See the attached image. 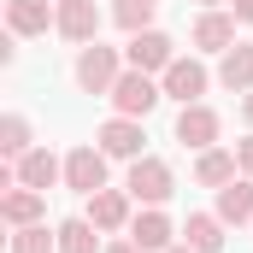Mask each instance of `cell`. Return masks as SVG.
Here are the masks:
<instances>
[{
	"label": "cell",
	"mask_w": 253,
	"mask_h": 253,
	"mask_svg": "<svg viewBox=\"0 0 253 253\" xmlns=\"http://www.w3.org/2000/svg\"><path fill=\"white\" fill-rule=\"evenodd\" d=\"M94 141H100V153H106V159H141L147 129H141V118H124V112H118V118H106V124H100Z\"/></svg>",
	"instance_id": "ba28073f"
},
{
	"label": "cell",
	"mask_w": 253,
	"mask_h": 253,
	"mask_svg": "<svg viewBox=\"0 0 253 253\" xmlns=\"http://www.w3.org/2000/svg\"><path fill=\"white\" fill-rule=\"evenodd\" d=\"M236 24H242V18L224 12V6L200 12V18H194V47H200V53H230V47H236Z\"/></svg>",
	"instance_id": "8fae6325"
},
{
	"label": "cell",
	"mask_w": 253,
	"mask_h": 253,
	"mask_svg": "<svg viewBox=\"0 0 253 253\" xmlns=\"http://www.w3.org/2000/svg\"><path fill=\"white\" fill-rule=\"evenodd\" d=\"M230 12H236L242 24H253V0H230Z\"/></svg>",
	"instance_id": "484cf974"
},
{
	"label": "cell",
	"mask_w": 253,
	"mask_h": 253,
	"mask_svg": "<svg viewBox=\"0 0 253 253\" xmlns=\"http://www.w3.org/2000/svg\"><path fill=\"white\" fill-rule=\"evenodd\" d=\"M12 177L24 183V189H53V183H65V159H53L47 147H30L24 159H12Z\"/></svg>",
	"instance_id": "7c38bea8"
},
{
	"label": "cell",
	"mask_w": 253,
	"mask_h": 253,
	"mask_svg": "<svg viewBox=\"0 0 253 253\" xmlns=\"http://www.w3.org/2000/svg\"><path fill=\"white\" fill-rule=\"evenodd\" d=\"M59 30L65 42H77V47H88V42H100V6L94 0H59Z\"/></svg>",
	"instance_id": "30bf717a"
},
{
	"label": "cell",
	"mask_w": 253,
	"mask_h": 253,
	"mask_svg": "<svg viewBox=\"0 0 253 253\" xmlns=\"http://www.w3.org/2000/svg\"><path fill=\"white\" fill-rule=\"evenodd\" d=\"M141 206H165L171 189H177V177H171V165L165 159H153V153H141V159H129V183H124Z\"/></svg>",
	"instance_id": "7a4b0ae2"
},
{
	"label": "cell",
	"mask_w": 253,
	"mask_h": 253,
	"mask_svg": "<svg viewBox=\"0 0 253 253\" xmlns=\"http://www.w3.org/2000/svg\"><path fill=\"white\" fill-rule=\"evenodd\" d=\"M12 253H59V230H47V224H24V230H12Z\"/></svg>",
	"instance_id": "603a6c76"
},
{
	"label": "cell",
	"mask_w": 253,
	"mask_h": 253,
	"mask_svg": "<svg viewBox=\"0 0 253 253\" xmlns=\"http://www.w3.org/2000/svg\"><path fill=\"white\" fill-rule=\"evenodd\" d=\"M106 253H147V248H141L135 236H118V242H106Z\"/></svg>",
	"instance_id": "d4e9b609"
},
{
	"label": "cell",
	"mask_w": 253,
	"mask_h": 253,
	"mask_svg": "<svg viewBox=\"0 0 253 253\" xmlns=\"http://www.w3.org/2000/svg\"><path fill=\"white\" fill-rule=\"evenodd\" d=\"M218 112L206 106V100H194V106H183L177 112V141L183 147H194V153H206V147H218Z\"/></svg>",
	"instance_id": "9c48e42d"
},
{
	"label": "cell",
	"mask_w": 253,
	"mask_h": 253,
	"mask_svg": "<svg viewBox=\"0 0 253 253\" xmlns=\"http://www.w3.org/2000/svg\"><path fill=\"white\" fill-rule=\"evenodd\" d=\"M124 59H129V71H147V77H165V65L177 59V42H171L165 30H141V36H129Z\"/></svg>",
	"instance_id": "277c9868"
},
{
	"label": "cell",
	"mask_w": 253,
	"mask_h": 253,
	"mask_svg": "<svg viewBox=\"0 0 253 253\" xmlns=\"http://www.w3.org/2000/svg\"><path fill=\"white\" fill-rule=\"evenodd\" d=\"M65 189H77L83 200L106 189V153L100 147H71L65 153Z\"/></svg>",
	"instance_id": "8992f818"
},
{
	"label": "cell",
	"mask_w": 253,
	"mask_h": 253,
	"mask_svg": "<svg viewBox=\"0 0 253 253\" xmlns=\"http://www.w3.org/2000/svg\"><path fill=\"white\" fill-rule=\"evenodd\" d=\"M206 83H212V77H206V65H200V59H183V53L165 65V77H159L165 100H177V106H194V100L206 94Z\"/></svg>",
	"instance_id": "5b68a950"
},
{
	"label": "cell",
	"mask_w": 253,
	"mask_h": 253,
	"mask_svg": "<svg viewBox=\"0 0 253 253\" xmlns=\"http://www.w3.org/2000/svg\"><path fill=\"white\" fill-rule=\"evenodd\" d=\"M129 236L141 242L147 253H165V248H177V224L159 212V206H147V212H135L129 218Z\"/></svg>",
	"instance_id": "9a60e30c"
},
{
	"label": "cell",
	"mask_w": 253,
	"mask_h": 253,
	"mask_svg": "<svg viewBox=\"0 0 253 253\" xmlns=\"http://www.w3.org/2000/svg\"><path fill=\"white\" fill-rule=\"evenodd\" d=\"M218 218L224 224H253V177H236L218 189Z\"/></svg>",
	"instance_id": "d6986e66"
},
{
	"label": "cell",
	"mask_w": 253,
	"mask_h": 253,
	"mask_svg": "<svg viewBox=\"0 0 253 253\" xmlns=\"http://www.w3.org/2000/svg\"><path fill=\"white\" fill-rule=\"evenodd\" d=\"M124 53L118 47H100V42H88V47H77V88L83 94H112V83L124 77Z\"/></svg>",
	"instance_id": "6da1fadb"
},
{
	"label": "cell",
	"mask_w": 253,
	"mask_h": 253,
	"mask_svg": "<svg viewBox=\"0 0 253 253\" xmlns=\"http://www.w3.org/2000/svg\"><path fill=\"white\" fill-rule=\"evenodd\" d=\"M129 200H135L129 189H100V194H88V212H83V218H88L94 230L118 236V230H129V218H135V212H129Z\"/></svg>",
	"instance_id": "52a82bcc"
},
{
	"label": "cell",
	"mask_w": 253,
	"mask_h": 253,
	"mask_svg": "<svg viewBox=\"0 0 253 253\" xmlns=\"http://www.w3.org/2000/svg\"><path fill=\"white\" fill-rule=\"evenodd\" d=\"M236 171H242V159L224 153V147H206V153L194 159V183H200V189H224V183H236Z\"/></svg>",
	"instance_id": "e0dca14e"
},
{
	"label": "cell",
	"mask_w": 253,
	"mask_h": 253,
	"mask_svg": "<svg viewBox=\"0 0 253 253\" xmlns=\"http://www.w3.org/2000/svg\"><path fill=\"white\" fill-rule=\"evenodd\" d=\"M100 236H106V230H94L88 218H65L59 224V253H106Z\"/></svg>",
	"instance_id": "ffe728a7"
},
{
	"label": "cell",
	"mask_w": 253,
	"mask_h": 253,
	"mask_svg": "<svg viewBox=\"0 0 253 253\" xmlns=\"http://www.w3.org/2000/svg\"><path fill=\"white\" fill-rule=\"evenodd\" d=\"M106 100H112V106H118L124 118H147V112H153V106L165 100V88H159V83H153L147 71H124V77L112 83V94H106Z\"/></svg>",
	"instance_id": "3957f363"
},
{
	"label": "cell",
	"mask_w": 253,
	"mask_h": 253,
	"mask_svg": "<svg viewBox=\"0 0 253 253\" xmlns=\"http://www.w3.org/2000/svg\"><path fill=\"white\" fill-rule=\"evenodd\" d=\"M42 212H47V194H42V189H24V183H12V189L0 194V218H6L12 230H24V224H42Z\"/></svg>",
	"instance_id": "5bb4252c"
},
{
	"label": "cell",
	"mask_w": 253,
	"mask_h": 253,
	"mask_svg": "<svg viewBox=\"0 0 253 253\" xmlns=\"http://www.w3.org/2000/svg\"><path fill=\"white\" fill-rule=\"evenodd\" d=\"M47 24H59L53 0H6V30L12 36H47Z\"/></svg>",
	"instance_id": "4fadbf2b"
},
{
	"label": "cell",
	"mask_w": 253,
	"mask_h": 253,
	"mask_svg": "<svg viewBox=\"0 0 253 253\" xmlns=\"http://www.w3.org/2000/svg\"><path fill=\"white\" fill-rule=\"evenodd\" d=\"M153 12H159V0H112V24L129 30V36L153 30Z\"/></svg>",
	"instance_id": "44dd1931"
},
{
	"label": "cell",
	"mask_w": 253,
	"mask_h": 253,
	"mask_svg": "<svg viewBox=\"0 0 253 253\" xmlns=\"http://www.w3.org/2000/svg\"><path fill=\"white\" fill-rule=\"evenodd\" d=\"M218 83L230 94H248L253 88V42H236L230 53H218Z\"/></svg>",
	"instance_id": "2e32d148"
},
{
	"label": "cell",
	"mask_w": 253,
	"mask_h": 253,
	"mask_svg": "<svg viewBox=\"0 0 253 253\" xmlns=\"http://www.w3.org/2000/svg\"><path fill=\"white\" fill-rule=\"evenodd\" d=\"M236 159H242V177H253V135H248V141H236Z\"/></svg>",
	"instance_id": "cb8c5ba5"
},
{
	"label": "cell",
	"mask_w": 253,
	"mask_h": 253,
	"mask_svg": "<svg viewBox=\"0 0 253 253\" xmlns=\"http://www.w3.org/2000/svg\"><path fill=\"white\" fill-rule=\"evenodd\" d=\"M183 242H189L194 253H224V218H218V212H189Z\"/></svg>",
	"instance_id": "ac0fdd59"
},
{
	"label": "cell",
	"mask_w": 253,
	"mask_h": 253,
	"mask_svg": "<svg viewBox=\"0 0 253 253\" xmlns=\"http://www.w3.org/2000/svg\"><path fill=\"white\" fill-rule=\"evenodd\" d=\"M165 253H194V248H189V242H177V248H165Z\"/></svg>",
	"instance_id": "f1b7e54d"
},
{
	"label": "cell",
	"mask_w": 253,
	"mask_h": 253,
	"mask_svg": "<svg viewBox=\"0 0 253 253\" xmlns=\"http://www.w3.org/2000/svg\"><path fill=\"white\" fill-rule=\"evenodd\" d=\"M242 118H248V124H253V88H248V94H242Z\"/></svg>",
	"instance_id": "4316f807"
},
{
	"label": "cell",
	"mask_w": 253,
	"mask_h": 253,
	"mask_svg": "<svg viewBox=\"0 0 253 253\" xmlns=\"http://www.w3.org/2000/svg\"><path fill=\"white\" fill-rule=\"evenodd\" d=\"M194 6H200V12H212V6H224V0H194Z\"/></svg>",
	"instance_id": "83f0119b"
},
{
	"label": "cell",
	"mask_w": 253,
	"mask_h": 253,
	"mask_svg": "<svg viewBox=\"0 0 253 253\" xmlns=\"http://www.w3.org/2000/svg\"><path fill=\"white\" fill-rule=\"evenodd\" d=\"M30 147H36V141H30V118H24V112H6V118H0V153H6V159H24Z\"/></svg>",
	"instance_id": "7402d4cb"
}]
</instances>
